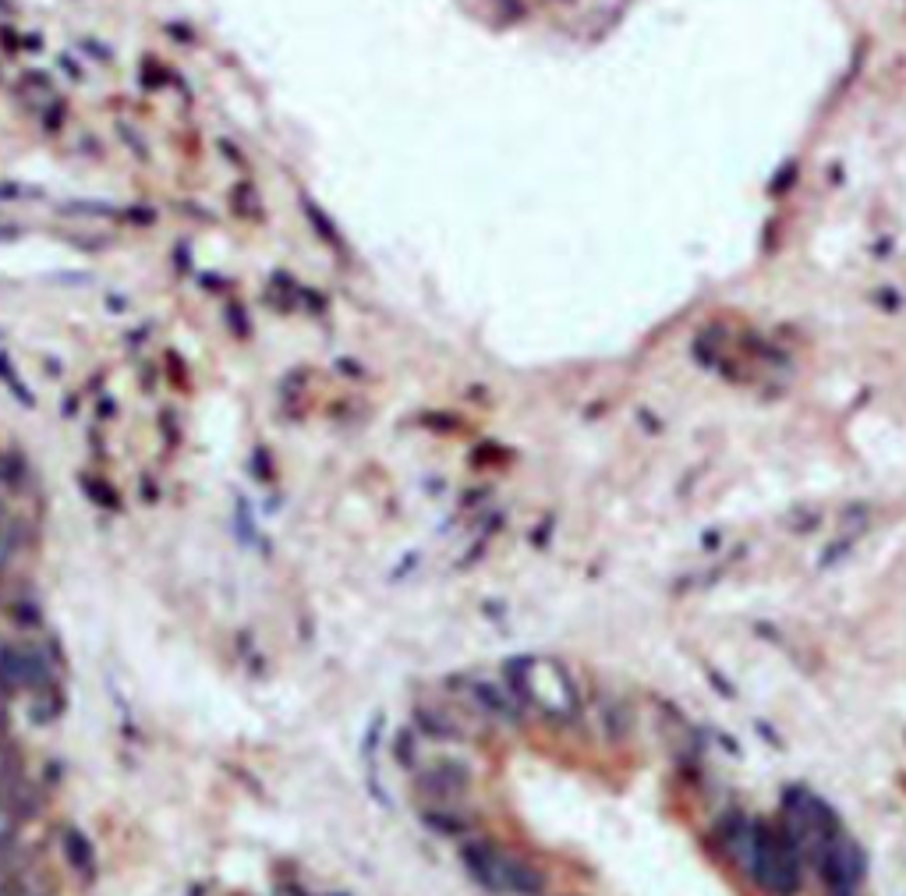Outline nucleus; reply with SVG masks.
<instances>
[{
  "label": "nucleus",
  "instance_id": "f257e3e1",
  "mask_svg": "<svg viewBox=\"0 0 906 896\" xmlns=\"http://www.w3.org/2000/svg\"><path fill=\"white\" fill-rule=\"evenodd\" d=\"M800 850L786 836L782 825H754L750 854H747V875L758 882L768 896H797L800 889Z\"/></svg>",
  "mask_w": 906,
  "mask_h": 896
},
{
  "label": "nucleus",
  "instance_id": "f03ea898",
  "mask_svg": "<svg viewBox=\"0 0 906 896\" xmlns=\"http://www.w3.org/2000/svg\"><path fill=\"white\" fill-rule=\"evenodd\" d=\"M461 857L468 864V872L474 875V882H481L492 893H513V896L542 893V875L531 864H524L521 857H513L492 843H468Z\"/></svg>",
  "mask_w": 906,
  "mask_h": 896
},
{
  "label": "nucleus",
  "instance_id": "7ed1b4c3",
  "mask_svg": "<svg viewBox=\"0 0 906 896\" xmlns=\"http://www.w3.org/2000/svg\"><path fill=\"white\" fill-rule=\"evenodd\" d=\"M517 670H521V677H513V684L521 688V695H528L549 715H573V708H577L573 684L566 680V673L556 663L528 659V663H517Z\"/></svg>",
  "mask_w": 906,
  "mask_h": 896
},
{
  "label": "nucleus",
  "instance_id": "20e7f679",
  "mask_svg": "<svg viewBox=\"0 0 906 896\" xmlns=\"http://www.w3.org/2000/svg\"><path fill=\"white\" fill-rule=\"evenodd\" d=\"M818 875L825 879L829 893L832 896H853L860 875H864V857H860V847L850 840L842 829H835L829 836V843L822 847L818 861H814Z\"/></svg>",
  "mask_w": 906,
  "mask_h": 896
},
{
  "label": "nucleus",
  "instance_id": "39448f33",
  "mask_svg": "<svg viewBox=\"0 0 906 896\" xmlns=\"http://www.w3.org/2000/svg\"><path fill=\"white\" fill-rule=\"evenodd\" d=\"M68 857H75V864L82 872L93 868V850H89V843L82 840L78 832H68Z\"/></svg>",
  "mask_w": 906,
  "mask_h": 896
}]
</instances>
